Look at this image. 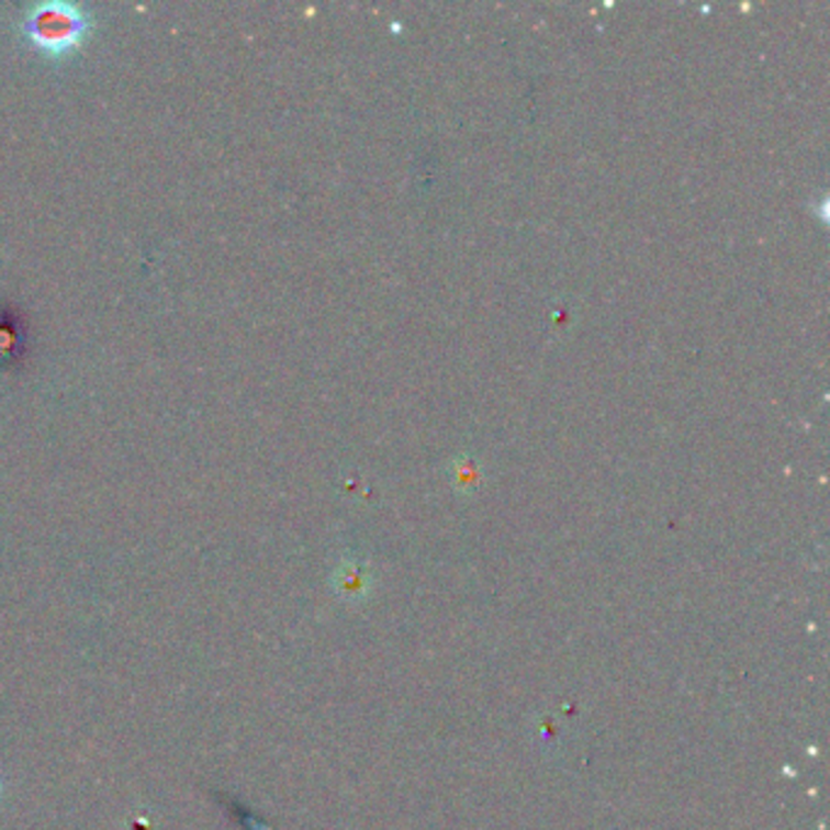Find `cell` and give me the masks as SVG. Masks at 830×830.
<instances>
[{
  "label": "cell",
  "instance_id": "obj_1",
  "mask_svg": "<svg viewBox=\"0 0 830 830\" xmlns=\"http://www.w3.org/2000/svg\"><path fill=\"white\" fill-rule=\"evenodd\" d=\"M98 30V15L91 5L69 0H44L22 8L18 32L25 47L44 61L64 64L74 59Z\"/></svg>",
  "mask_w": 830,
  "mask_h": 830
},
{
  "label": "cell",
  "instance_id": "obj_2",
  "mask_svg": "<svg viewBox=\"0 0 830 830\" xmlns=\"http://www.w3.org/2000/svg\"><path fill=\"white\" fill-rule=\"evenodd\" d=\"M332 585L344 602L358 604L368 599L370 590H373V575H370V568L361 558H346L334 570Z\"/></svg>",
  "mask_w": 830,
  "mask_h": 830
},
{
  "label": "cell",
  "instance_id": "obj_3",
  "mask_svg": "<svg viewBox=\"0 0 830 830\" xmlns=\"http://www.w3.org/2000/svg\"><path fill=\"white\" fill-rule=\"evenodd\" d=\"M15 349V332L8 327H0V356L13 354Z\"/></svg>",
  "mask_w": 830,
  "mask_h": 830
}]
</instances>
